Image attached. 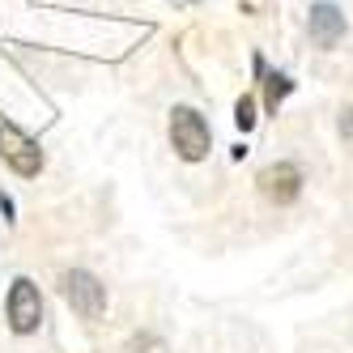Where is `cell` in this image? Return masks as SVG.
Returning <instances> with one entry per match:
<instances>
[{
  "label": "cell",
  "mask_w": 353,
  "mask_h": 353,
  "mask_svg": "<svg viewBox=\"0 0 353 353\" xmlns=\"http://www.w3.org/2000/svg\"><path fill=\"white\" fill-rule=\"evenodd\" d=\"M341 137H345V145L353 149V107L345 111V119H341Z\"/></svg>",
  "instance_id": "cell-9"
},
{
  "label": "cell",
  "mask_w": 353,
  "mask_h": 353,
  "mask_svg": "<svg viewBox=\"0 0 353 353\" xmlns=\"http://www.w3.org/2000/svg\"><path fill=\"white\" fill-rule=\"evenodd\" d=\"M234 119H239V128L247 132L251 123H256V103H251V98H239V107H234Z\"/></svg>",
  "instance_id": "cell-8"
},
{
  "label": "cell",
  "mask_w": 353,
  "mask_h": 353,
  "mask_svg": "<svg viewBox=\"0 0 353 353\" xmlns=\"http://www.w3.org/2000/svg\"><path fill=\"white\" fill-rule=\"evenodd\" d=\"M290 90H294V81H290V77H281V72H272V77H268V94H264L268 111H276V103H281Z\"/></svg>",
  "instance_id": "cell-7"
},
{
  "label": "cell",
  "mask_w": 353,
  "mask_h": 353,
  "mask_svg": "<svg viewBox=\"0 0 353 353\" xmlns=\"http://www.w3.org/2000/svg\"><path fill=\"white\" fill-rule=\"evenodd\" d=\"M170 145L179 149L183 162H200L209 154V123L192 107H174L170 111Z\"/></svg>",
  "instance_id": "cell-1"
},
{
  "label": "cell",
  "mask_w": 353,
  "mask_h": 353,
  "mask_svg": "<svg viewBox=\"0 0 353 353\" xmlns=\"http://www.w3.org/2000/svg\"><path fill=\"white\" fill-rule=\"evenodd\" d=\"M0 213H5V217H13V200H9L5 192H0Z\"/></svg>",
  "instance_id": "cell-10"
},
{
  "label": "cell",
  "mask_w": 353,
  "mask_h": 353,
  "mask_svg": "<svg viewBox=\"0 0 353 353\" xmlns=\"http://www.w3.org/2000/svg\"><path fill=\"white\" fill-rule=\"evenodd\" d=\"M43 323V298H39V285L26 281V276H17L13 290H9V327L17 336L34 332V327Z\"/></svg>",
  "instance_id": "cell-3"
},
{
  "label": "cell",
  "mask_w": 353,
  "mask_h": 353,
  "mask_svg": "<svg viewBox=\"0 0 353 353\" xmlns=\"http://www.w3.org/2000/svg\"><path fill=\"white\" fill-rule=\"evenodd\" d=\"M0 158H5L17 174H39L43 170V154H39V145L17 128V123H0Z\"/></svg>",
  "instance_id": "cell-4"
},
{
  "label": "cell",
  "mask_w": 353,
  "mask_h": 353,
  "mask_svg": "<svg viewBox=\"0 0 353 353\" xmlns=\"http://www.w3.org/2000/svg\"><path fill=\"white\" fill-rule=\"evenodd\" d=\"M307 26H311V43L323 47V52H332V47L345 39V13L336 5H315Z\"/></svg>",
  "instance_id": "cell-6"
},
{
  "label": "cell",
  "mask_w": 353,
  "mask_h": 353,
  "mask_svg": "<svg viewBox=\"0 0 353 353\" xmlns=\"http://www.w3.org/2000/svg\"><path fill=\"white\" fill-rule=\"evenodd\" d=\"M64 298H68V307L81 319H98L107 311V285L98 281L94 272H81V268H72L64 276Z\"/></svg>",
  "instance_id": "cell-2"
},
{
  "label": "cell",
  "mask_w": 353,
  "mask_h": 353,
  "mask_svg": "<svg viewBox=\"0 0 353 353\" xmlns=\"http://www.w3.org/2000/svg\"><path fill=\"white\" fill-rule=\"evenodd\" d=\"M260 192L276 205H294L298 192H302V170L294 162H276L268 170H260Z\"/></svg>",
  "instance_id": "cell-5"
}]
</instances>
